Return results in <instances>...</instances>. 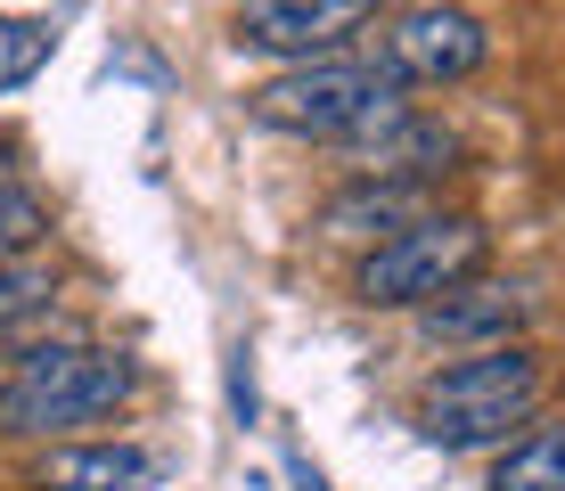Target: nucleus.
<instances>
[{
  "mask_svg": "<svg viewBox=\"0 0 565 491\" xmlns=\"http://www.w3.org/2000/svg\"><path fill=\"white\" fill-rule=\"evenodd\" d=\"M541 402H550V361L524 337H509V344H476L467 361L435 369L418 385L411 418H418V442L435 450H500L541 418Z\"/></svg>",
  "mask_w": 565,
  "mask_h": 491,
  "instance_id": "nucleus-1",
  "label": "nucleus"
},
{
  "mask_svg": "<svg viewBox=\"0 0 565 491\" xmlns=\"http://www.w3.org/2000/svg\"><path fill=\"white\" fill-rule=\"evenodd\" d=\"M42 238H50V205L9 172V181H0V263H25Z\"/></svg>",
  "mask_w": 565,
  "mask_h": 491,
  "instance_id": "nucleus-14",
  "label": "nucleus"
},
{
  "mask_svg": "<svg viewBox=\"0 0 565 491\" xmlns=\"http://www.w3.org/2000/svg\"><path fill=\"white\" fill-rule=\"evenodd\" d=\"M50 50H57V25H50V17H0V98L25 90L33 74L50 66Z\"/></svg>",
  "mask_w": 565,
  "mask_h": 491,
  "instance_id": "nucleus-13",
  "label": "nucleus"
},
{
  "mask_svg": "<svg viewBox=\"0 0 565 491\" xmlns=\"http://www.w3.org/2000/svg\"><path fill=\"white\" fill-rule=\"evenodd\" d=\"M33 483L42 491H164L172 459L148 442H124V435H90V442H50Z\"/></svg>",
  "mask_w": 565,
  "mask_h": 491,
  "instance_id": "nucleus-8",
  "label": "nucleus"
},
{
  "mask_svg": "<svg viewBox=\"0 0 565 491\" xmlns=\"http://www.w3.org/2000/svg\"><path fill=\"white\" fill-rule=\"evenodd\" d=\"M533 328V295L524 287H500V279H459L451 295H435V303H418V337H435V344H509Z\"/></svg>",
  "mask_w": 565,
  "mask_h": 491,
  "instance_id": "nucleus-9",
  "label": "nucleus"
},
{
  "mask_svg": "<svg viewBox=\"0 0 565 491\" xmlns=\"http://www.w3.org/2000/svg\"><path fill=\"white\" fill-rule=\"evenodd\" d=\"M483 263H492L483 222H467V213H426V222L394 230V238L361 246L353 303H369V311H418V303H435V295H451L459 279H476Z\"/></svg>",
  "mask_w": 565,
  "mask_h": 491,
  "instance_id": "nucleus-4",
  "label": "nucleus"
},
{
  "mask_svg": "<svg viewBox=\"0 0 565 491\" xmlns=\"http://www.w3.org/2000/svg\"><path fill=\"white\" fill-rule=\"evenodd\" d=\"M344 164L361 172V181H443V172L459 164V131L435 124V115H418L411 98L402 107H385L369 131H353V140H337Z\"/></svg>",
  "mask_w": 565,
  "mask_h": 491,
  "instance_id": "nucleus-7",
  "label": "nucleus"
},
{
  "mask_svg": "<svg viewBox=\"0 0 565 491\" xmlns=\"http://www.w3.org/2000/svg\"><path fill=\"white\" fill-rule=\"evenodd\" d=\"M435 213V181H361L353 172V189H337L320 205V230L328 238H344V246H377V238H394V230H411Z\"/></svg>",
  "mask_w": 565,
  "mask_h": 491,
  "instance_id": "nucleus-10",
  "label": "nucleus"
},
{
  "mask_svg": "<svg viewBox=\"0 0 565 491\" xmlns=\"http://www.w3.org/2000/svg\"><path fill=\"white\" fill-rule=\"evenodd\" d=\"M50 303H57V279L42 263H0V344H17L25 328H42L50 320Z\"/></svg>",
  "mask_w": 565,
  "mask_h": 491,
  "instance_id": "nucleus-12",
  "label": "nucleus"
},
{
  "mask_svg": "<svg viewBox=\"0 0 565 491\" xmlns=\"http://www.w3.org/2000/svg\"><path fill=\"white\" fill-rule=\"evenodd\" d=\"M385 107H402V83L385 74V57H296L287 74H270V83L246 90V115H255L263 131H279V140H353L369 131Z\"/></svg>",
  "mask_w": 565,
  "mask_h": 491,
  "instance_id": "nucleus-3",
  "label": "nucleus"
},
{
  "mask_svg": "<svg viewBox=\"0 0 565 491\" xmlns=\"http://www.w3.org/2000/svg\"><path fill=\"white\" fill-rule=\"evenodd\" d=\"M0 181H9V164H0Z\"/></svg>",
  "mask_w": 565,
  "mask_h": 491,
  "instance_id": "nucleus-16",
  "label": "nucleus"
},
{
  "mask_svg": "<svg viewBox=\"0 0 565 491\" xmlns=\"http://www.w3.org/2000/svg\"><path fill=\"white\" fill-rule=\"evenodd\" d=\"M385 0H238V17H230V33H238V50H263V57H328L344 50L361 25H377Z\"/></svg>",
  "mask_w": 565,
  "mask_h": 491,
  "instance_id": "nucleus-6",
  "label": "nucleus"
},
{
  "mask_svg": "<svg viewBox=\"0 0 565 491\" xmlns=\"http://www.w3.org/2000/svg\"><path fill=\"white\" fill-rule=\"evenodd\" d=\"M385 74H394L402 90H451L467 74H483V57H492V25L467 9H402L394 25H385Z\"/></svg>",
  "mask_w": 565,
  "mask_h": 491,
  "instance_id": "nucleus-5",
  "label": "nucleus"
},
{
  "mask_svg": "<svg viewBox=\"0 0 565 491\" xmlns=\"http://www.w3.org/2000/svg\"><path fill=\"white\" fill-rule=\"evenodd\" d=\"M140 393V361L115 344H33L9 361V377H0V435L17 442H66L83 435V426H107L115 409Z\"/></svg>",
  "mask_w": 565,
  "mask_h": 491,
  "instance_id": "nucleus-2",
  "label": "nucleus"
},
{
  "mask_svg": "<svg viewBox=\"0 0 565 491\" xmlns=\"http://www.w3.org/2000/svg\"><path fill=\"white\" fill-rule=\"evenodd\" d=\"M483 491H565V418H533L500 442V467Z\"/></svg>",
  "mask_w": 565,
  "mask_h": 491,
  "instance_id": "nucleus-11",
  "label": "nucleus"
},
{
  "mask_svg": "<svg viewBox=\"0 0 565 491\" xmlns=\"http://www.w3.org/2000/svg\"><path fill=\"white\" fill-rule=\"evenodd\" d=\"M287 476H296V491H328V476H320L311 459H287Z\"/></svg>",
  "mask_w": 565,
  "mask_h": 491,
  "instance_id": "nucleus-15",
  "label": "nucleus"
}]
</instances>
